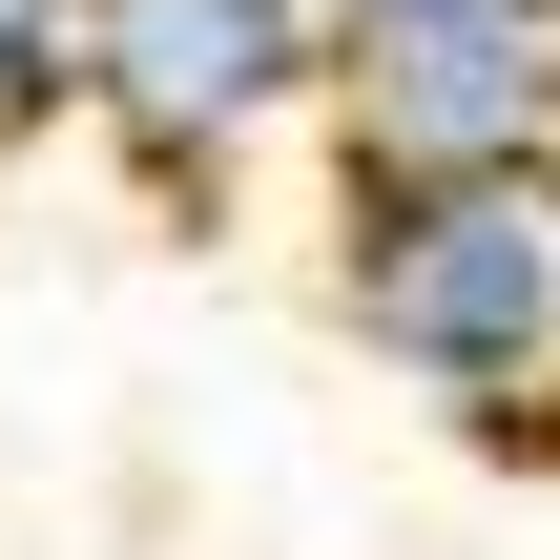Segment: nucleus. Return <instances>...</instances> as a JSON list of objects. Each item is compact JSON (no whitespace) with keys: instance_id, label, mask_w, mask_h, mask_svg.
Instances as JSON below:
<instances>
[{"instance_id":"2","label":"nucleus","mask_w":560,"mask_h":560,"mask_svg":"<svg viewBox=\"0 0 560 560\" xmlns=\"http://www.w3.org/2000/svg\"><path fill=\"white\" fill-rule=\"evenodd\" d=\"M62 62L166 208H229L291 125H332V0H62Z\"/></svg>"},{"instance_id":"4","label":"nucleus","mask_w":560,"mask_h":560,"mask_svg":"<svg viewBox=\"0 0 560 560\" xmlns=\"http://www.w3.org/2000/svg\"><path fill=\"white\" fill-rule=\"evenodd\" d=\"M83 125V62H62V0H0V145Z\"/></svg>"},{"instance_id":"1","label":"nucleus","mask_w":560,"mask_h":560,"mask_svg":"<svg viewBox=\"0 0 560 560\" xmlns=\"http://www.w3.org/2000/svg\"><path fill=\"white\" fill-rule=\"evenodd\" d=\"M332 312L478 436L560 416V145L520 166H332Z\"/></svg>"},{"instance_id":"3","label":"nucleus","mask_w":560,"mask_h":560,"mask_svg":"<svg viewBox=\"0 0 560 560\" xmlns=\"http://www.w3.org/2000/svg\"><path fill=\"white\" fill-rule=\"evenodd\" d=\"M560 145V0H332V166Z\"/></svg>"}]
</instances>
